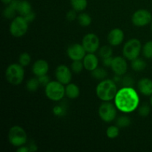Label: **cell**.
<instances>
[{"instance_id": "obj_1", "label": "cell", "mask_w": 152, "mask_h": 152, "mask_svg": "<svg viewBox=\"0 0 152 152\" xmlns=\"http://www.w3.org/2000/svg\"><path fill=\"white\" fill-rule=\"evenodd\" d=\"M114 103L119 111L123 113H131L138 107L140 98L133 88L124 87L117 91L114 98Z\"/></svg>"}, {"instance_id": "obj_2", "label": "cell", "mask_w": 152, "mask_h": 152, "mask_svg": "<svg viewBox=\"0 0 152 152\" xmlns=\"http://www.w3.org/2000/svg\"><path fill=\"white\" fill-rule=\"evenodd\" d=\"M96 93L101 100L109 102L115 98L117 93V85L114 80H104L97 85Z\"/></svg>"}, {"instance_id": "obj_3", "label": "cell", "mask_w": 152, "mask_h": 152, "mask_svg": "<svg viewBox=\"0 0 152 152\" xmlns=\"http://www.w3.org/2000/svg\"><path fill=\"white\" fill-rule=\"evenodd\" d=\"M25 71L23 66L20 64L13 63L9 65L5 71V77L7 81L13 86H17L22 83L24 80Z\"/></svg>"}, {"instance_id": "obj_4", "label": "cell", "mask_w": 152, "mask_h": 152, "mask_svg": "<svg viewBox=\"0 0 152 152\" xmlns=\"http://www.w3.org/2000/svg\"><path fill=\"white\" fill-rule=\"evenodd\" d=\"M45 95L52 101L61 100L65 94V88L59 81H51L45 86Z\"/></svg>"}, {"instance_id": "obj_5", "label": "cell", "mask_w": 152, "mask_h": 152, "mask_svg": "<svg viewBox=\"0 0 152 152\" xmlns=\"http://www.w3.org/2000/svg\"><path fill=\"white\" fill-rule=\"evenodd\" d=\"M142 50L141 42L137 39H132L125 44L123 49V56L129 60L132 61L139 56Z\"/></svg>"}, {"instance_id": "obj_6", "label": "cell", "mask_w": 152, "mask_h": 152, "mask_svg": "<svg viewBox=\"0 0 152 152\" xmlns=\"http://www.w3.org/2000/svg\"><path fill=\"white\" fill-rule=\"evenodd\" d=\"M8 140L14 146H22L27 142V134L23 128L15 126L10 128L8 132Z\"/></svg>"}, {"instance_id": "obj_7", "label": "cell", "mask_w": 152, "mask_h": 152, "mask_svg": "<svg viewBox=\"0 0 152 152\" xmlns=\"http://www.w3.org/2000/svg\"><path fill=\"white\" fill-rule=\"evenodd\" d=\"M28 28V22L24 16H16L10 25V32L15 37H21L26 34Z\"/></svg>"}, {"instance_id": "obj_8", "label": "cell", "mask_w": 152, "mask_h": 152, "mask_svg": "<svg viewBox=\"0 0 152 152\" xmlns=\"http://www.w3.org/2000/svg\"><path fill=\"white\" fill-rule=\"evenodd\" d=\"M117 109L116 105H114L109 102H105L101 104L99 106L98 113L99 116L104 122L110 123L116 118L117 116Z\"/></svg>"}, {"instance_id": "obj_9", "label": "cell", "mask_w": 152, "mask_h": 152, "mask_svg": "<svg viewBox=\"0 0 152 152\" xmlns=\"http://www.w3.org/2000/svg\"><path fill=\"white\" fill-rule=\"evenodd\" d=\"M132 20L135 26H145L152 22V15L148 10L145 9H140L134 12L132 16Z\"/></svg>"}, {"instance_id": "obj_10", "label": "cell", "mask_w": 152, "mask_h": 152, "mask_svg": "<svg viewBox=\"0 0 152 152\" xmlns=\"http://www.w3.org/2000/svg\"><path fill=\"white\" fill-rule=\"evenodd\" d=\"M82 45L88 53H94L99 46V39L94 34H88L83 37Z\"/></svg>"}, {"instance_id": "obj_11", "label": "cell", "mask_w": 152, "mask_h": 152, "mask_svg": "<svg viewBox=\"0 0 152 152\" xmlns=\"http://www.w3.org/2000/svg\"><path fill=\"white\" fill-rule=\"evenodd\" d=\"M86 50H85L83 45L77 44V43L70 45L67 50L68 56L73 61L83 59L86 56Z\"/></svg>"}, {"instance_id": "obj_12", "label": "cell", "mask_w": 152, "mask_h": 152, "mask_svg": "<svg viewBox=\"0 0 152 152\" xmlns=\"http://www.w3.org/2000/svg\"><path fill=\"white\" fill-rule=\"evenodd\" d=\"M55 75L57 81L63 85H68L72 79L71 70L64 65H61L56 68Z\"/></svg>"}, {"instance_id": "obj_13", "label": "cell", "mask_w": 152, "mask_h": 152, "mask_svg": "<svg viewBox=\"0 0 152 152\" xmlns=\"http://www.w3.org/2000/svg\"><path fill=\"white\" fill-rule=\"evenodd\" d=\"M111 67L116 75L122 76L126 74L127 71L128 65L124 58L122 56H116L113 58Z\"/></svg>"}, {"instance_id": "obj_14", "label": "cell", "mask_w": 152, "mask_h": 152, "mask_svg": "<svg viewBox=\"0 0 152 152\" xmlns=\"http://www.w3.org/2000/svg\"><path fill=\"white\" fill-rule=\"evenodd\" d=\"M124 39V33L121 29L114 28L108 35V41L111 45L117 46L121 44Z\"/></svg>"}, {"instance_id": "obj_15", "label": "cell", "mask_w": 152, "mask_h": 152, "mask_svg": "<svg viewBox=\"0 0 152 152\" xmlns=\"http://www.w3.org/2000/svg\"><path fill=\"white\" fill-rule=\"evenodd\" d=\"M48 70V63L45 60H44V59H39V60H37V62H34L32 68L33 73L37 77L46 75Z\"/></svg>"}, {"instance_id": "obj_16", "label": "cell", "mask_w": 152, "mask_h": 152, "mask_svg": "<svg viewBox=\"0 0 152 152\" xmlns=\"http://www.w3.org/2000/svg\"><path fill=\"white\" fill-rule=\"evenodd\" d=\"M98 63H99L98 58L94 54V53H88L85 56L84 59H83L84 68L87 71H92L96 69L98 67Z\"/></svg>"}, {"instance_id": "obj_17", "label": "cell", "mask_w": 152, "mask_h": 152, "mask_svg": "<svg viewBox=\"0 0 152 152\" xmlns=\"http://www.w3.org/2000/svg\"><path fill=\"white\" fill-rule=\"evenodd\" d=\"M139 91L145 96L152 95V80L148 78L141 79L137 83Z\"/></svg>"}, {"instance_id": "obj_18", "label": "cell", "mask_w": 152, "mask_h": 152, "mask_svg": "<svg viewBox=\"0 0 152 152\" xmlns=\"http://www.w3.org/2000/svg\"><path fill=\"white\" fill-rule=\"evenodd\" d=\"M80 93V88L74 83H68L65 87V94L69 99H76Z\"/></svg>"}, {"instance_id": "obj_19", "label": "cell", "mask_w": 152, "mask_h": 152, "mask_svg": "<svg viewBox=\"0 0 152 152\" xmlns=\"http://www.w3.org/2000/svg\"><path fill=\"white\" fill-rule=\"evenodd\" d=\"M31 4L27 0H20L17 8V12L22 16H25L30 12L32 11Z\"/></svg>"}, {"instance_id": "obj_20", "label": "cell", "mask_w": 152, "mask_h": 152, "mask_svg": "<svg viewBox=\"0 0 152 152\" xmlns=\"http://www.w3.org/2000/svg\"><path fill=\"white\" fill-rule=\"evenodd\" d=\"M73 9L77 12L83 11L86 8L88 4L87 0H70Z\"/></svg>"}, {"instance_id": "obj_21", "label": "cell", "mask_w": 152, "mask_h": 152, "mask_svg": "<svg viewBox=\"0 0 152 152\" xmlns=\"http://www.w3.org/2000/svg\"><path fill=\"white\" fill-rule=\"evenodd\" d=\"M132 68L135 71H142L146 68V63L142 59L137 58V59L132 60Z\"/></svg>"}, {"instance_id": "obj_22", "label": "cell", "mask_w": 152, "mask_h": 152, "mask_svg": "<svg viewBox=\"0 0 152 152\" xmlns=\"http://www.w3.org/2000/svg\"><path fill=\"white\" fill-rule=\"evenodd\" d=\"M78 22L81 26L87 27L91 23V18L88 13H80L78 16Z\"/></svg>"}, {"instance_id": "obj_23", "label": "cell", "mask_w": 152, "mask_h": 152, "mask_svg": "<svg viewBox=\"0 0 152 152\" xmlns=\"http://www.w3.org/2000/svg\"><path fill=\"white\" fill-rule=\"evenodd\" d=\"M107 71L104 68H96L91 71V75L96 80H104L107 77Z\"/></svg>"}, {"instance_id": "obj_24", "label": "cell", "mask_w": 152, "mask_h": 152, "mask_svg": "<svg viewBox=\"0 0 152 152\" xmlns=\"http://www.w3.org/2000/svg\"><path fill=\"white\" fill-rule=\"evenodd\" d=\"M40 86L39 80L37 78H32L27 82L26 88L28 91L31 92H34L38 89L39 86Z\"/></svg>"}, {"instance_id": "obj_25", "label": "cell", "mask_w": 152, "mask_h": 152, "mask_svg": "<svg viewBox=\"0 0 152 152\" xmlns=\"http://www.w3.org/2000/svg\"><path fill=\"white\" fill-rule=\"evenodd\" d=\"M142 54L146 59H152V41H148L142 48Z\"/></svg>"}, {"instance_id": "obj_26", "label": "cell", "mask_w": 152, "mask_h": 152, "mask_svg": "<svg viewBox=\"0 0 152 152\" xmlns=\"http://www.w3.org/2000/svg\"><path fill=\"white\" fill-rule=\"evenodd\" d=\"M16 10L14 9L13 7H12L11 6L9 5L7 7H6L3 10V16H4V18L8 19H13L16 16Z\"/></svg>"}, {"instance_id": "obj_27", "label": "cell", "mask_w": 152, "mask_h": 152, "mask_svg": "<svg viewBox=\"0 0 152 152\" xmlns=\"http://www.w3.org/2000/svg\"><path fill=\"white\" fill-rule=\"evenodd\" d=\"M119 133H120L119 127L115 126H109L106 131L107 136H108V138H111V139H114V138L117 137L119 135Z\"/></svg>"}, {"instance_id": "obj_28", "label": "cell", "mask_w": 152, "mask_h": 152, "mask_svg": "<svg viewBox=\"0 0 152 152\" xmlns=\"http://www.w3.org/2000/svg\"><path fill=\"white\" fill-rule=\"evenodd\" d=\"M112 53H113L112 49H111V48L108 45L102 46L99 50V56H100L102 59L111 56H112Z\"/></svg>"}, {"instance_id": "obj_29", "label": "cell", "mask_w": 152, "mask_h": 152, "mask_svg": "<svg viewBox=\"0 0 152 152\" xmlns=\"http://www.w3.org/2000/svg\"><path fill=\"white\" fill-rule=\"evenodd\" d=\"M19 62L22 66H28L30 64V62H31V56H30L29 53H26V52L22 53L19 56Z\"/></svg>"}, {"instance_id": "obj_30", "label": "cell", "mask_w": 152, "mask_h": 152, "mask_svg": "<svg viewBox=\"0 0 152 152\" xmlns=\"http://www.w3.org/2000/svg\"><path fill=\"white\" fill-rule=\"evenodd\" d=\"M83 67H84V65H83V62H81V60L74 61L71 65V70L76 74H79L81 72L83 69Z\"/></svg>"}, {"instance_id": "obj_31", "label": "cell", "mask_w": 152, "mask_h": 152, "mask_svg": "<svg viewBox=\"0 0 152 152\" xmlns=\"http://www.w3.org/2000/svg\"><path fill=\"white\" fill-rule=\"evenodd\" d=\"M131 124V120L126 116H121L117 120V126L118 127H127Z\"/></svg>"}, {"instance_id": "obj_32", "label": "cell", "mask_w": 152, "mask_h": 152, "mask_svg": "<svg viewBox=\"0 0 152 152\" xmlns=\"http://www.w3.org/2000/svg\"><path fill=\"white\" fill-rule=\"evenodd\" d=\"M150 107L148 106V104H143L139 108V114L141 117H145L149 114L150 113Z\"/></svg>"}, {"instance_id": "obj_33", "label": "cell", "mask_w": 152, "mask_h": 152, "mask_svg": "<svg viewBox=\"0 0 152 152\" xmlns=\"http://www.w3.org/2000/svg\"><path fill=\"white\" fill-rule=\"evenodd\" d=\"M134 83V80L130 76H126L123 80V84L125 87H132Z\"/></svg>"}, {"instance_id": "obj_34", "label": "cell", "mask_w": 152, "mask_h": 152, "mask_svg": "<svg viewBox=\"0 0 152 152\" xmlns=\"http://www.w3.org/2000/svg\"><path fill=\"white\" fill-rule=\"evenodd\" d=\"M65 110L63 107L60 106V105H56L53 108V114L56 116H62L65 114Z\"/></svg>"}, {"instance_id": "obj_35", "label": "cell", "mask_w": 152, "mask_h": 152, "mask_svg": "<svg viewBox=\"0 0 152 152\" xmlns=\"http://www.w3.org/2000/svg\"><path fill=\"white\" fill-rule=\"evenodd\" d=\"M77 10H71L68 12L66 15V18L69 22H72V21L75 20L77 19Z\"/></svg>"}, {"instance_id": "obj_36", "label": "cell", "mask_w": 152, "mask_h": 152, "mask_svg": "<svg viewBox=\"0 0 152 152\" xmlns=\"http://www.w3.org/2000/svg\"><path fill=\"white\" fill-rule=\"evenodd\" d=\"M39 82V84L41 86H46L49 83H50V78L48 77L47 75H44V76H41V77H38Z\"/></svg>"}, {"instance_id": "obj_37", "label": "cell", "mask_w": 152, "mask_h": 152, "mask_svg": "<svg viewBox=\"0 0 152 152\" xmlns=\"http://www.w3.org/2000/svg\"><path fill=\"white\" fill-rule=\"evenodd\" d=\"M24 17H25V19H26L27 22L29 23V22H33V21L34 20V19L36 18V14H35V13H34L33 11H31V12H30L29 13H28L27 15H25Z\"/></svg>"}, {"instance_id": "obj_38", "label": "cell", "mask_w": 152, "mask_h": 152, "mask_svg": "<svg viewBox=\"0 0 152 152\" xmlns=\"http://www.w3.org/2000/svg\"><path fill=\"white\" fill-rule=\"evenodd\" d=\"M112 61H113V58L111 56H109V57H106V58H104L103 61V65L107 67H111V63H112Z\"/></svg>"}, {"instance_id": "obj_39", "label": "cell", "mask_w": 152, "mask_h": 152, "mask_svg": "<svg viewBox=\"0 0 152 152\" xmlns=\"http://www.w3.org/2000/svg\"><path fill=\"white\" fill-rule=\"evenodd\" d=\"M19 1H20V0H13V1L9 4V5H10L12 7L16 9V11H17V8H18V6H19Z\"/></svg>"}, {"instance_id": "obj_40", "label": "cell", "mask_w": 152, "mask_h": 152, "mask_svg": "<svg viewBox=\"0 0 152 152\" xmlns=\"http://www.w3.org/2000/svg\"><path fill=\"white\" fill-rule=\"evenodd\" d=\"M28 148H29L30 151H35L37 150V145L34 143V141H31V142H30V145H29V147H28Z\"/></svg>"}, {"instance_id": "obj_41", "label": "cell", "mask_w": 152, "mask_h": 152, "mask_svg": "<svg viewBox=\"0 0 152 152\" xmlns=\"http://www.w3.org/2000/svg\"><path fill=\"white\" fill-rule=\"evenodd\" d=\"M30 151L29 148L26 146H20V148H19L17 149V152H28Z\"/></svg>"}, {"instance_id": "obj_42", "label": "cell", "mask_w": 152, "mask_h": 152, "mask_svg": "<svg viewBox=\"0 0 152 152\" xmlns=\"http://www.w3.org/2000/svg\"><path fill=\"white\" fill-rule=\"evenodd\" d=\"M12 1H13V0H1V1H2L4 4H9Z\"/></svg>"}, {"instance_id": "obj_43", "label": "cell", "mask_w": 152, "mask_h": 152, "mask_svg": "<svg viewBox=\"0 0 152 152\" xmlns=\"http://www.w3.org/2000/svg\"><path fill=\"white\" fill-rule=\"evenodd\" d=\"M150 104H151V105H152V95L151 96V99H150Z\"/></svg>"}, {"instance_id": "obj_44", "label": "cell", "mask_w": 152, "mask_h": 152, "mask_svg": "<svg viewBox=\"0 0 152 152\" xmlns=\"http://www.w3.org/2000/svg\"><path fill=\"white\" fill-rule=\"evenodd\" d=\"M151 31H152V22H151Z\"/></svg>"}]
</instances>
